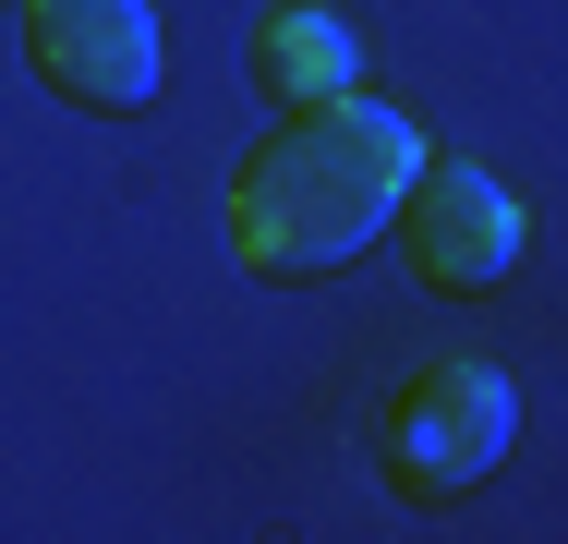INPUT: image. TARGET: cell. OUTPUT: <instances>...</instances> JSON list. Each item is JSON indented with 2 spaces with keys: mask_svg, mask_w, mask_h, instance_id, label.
Listing matches in <instances>:
<instances>
[{
  "mask_svg": "<svg viewBox=\"0 0 568 544\" xmlns=\"http://www.w3.org/2000/svg\"><path fill=\"white\" fill-rule=\"evenodd\" d=\"M412 266L436 291H496L520 266V194L496 170H471V158L412 170Z\"/></svg>",
  "mask_w": 568,
  "mask_h": 544,
  "instance_id": "obj_4",
  "label": "cell"
},
{
  "mask_svg": "<svg viewBox=\"0 0 568 544\" xmlns=\"http://www.w3.org/2000/svg\"><path fill=\"white\" fill-rule=\"evenodd\" d=\"M24 49L61 98L133 109L158 98V12L145 0H24Z\"/></svg>",
  "mask_w": 568,
  "mask_h": 544,
  "instance_id": "obj_3",
  "label": "cell"
},
{
  "mask_svg": "<svg viewBox=\"0 0 568 544\" xmlns=\"http://www.w3.org/2000/svg\"><path fill=\"white\" fill-rule=\"evenodd\" d=\"M508 435H520L508 375H484V363H436V375H412V387H399L387 472H399L412 496H459V484H484V472L508 460Z\"/></svg>",
  "mask_w": 568,
  "mask_h": 544,
  "instance_id": "obj_2",
  "label": "cell"
},
{
  "mask_svg": "<svg viewBox=\"0 0 568 544\" xmlns=\"http://www.w3.org/2000/svg\"><path fill=\"white\" fill-rule=\"evenodd\" d=\"M0 12H24V0H0Z\"/></svg>",
  "mask_w": 568,
  "mask_h": 544,
  "instance_id": "obj_6",
  "label": "cell"
},
{
  "mask_svg": "<svg viewBox=\"0 0 568 544\" xmlns=\"http://www.w3.org/2000/svg\"><path fill=\"white\" fill-rule=\"evenodd\" d=\"M424 170V133L399 109H363V98H315L242 182H230V242L242 266H351L399 194Z\"/></svg>",
  "mask_w": 568,
  "mask_h": 544,
  "instance_id": "obj_1",
  "label": "cell"
},
{
  "mask_svg": "<svg viewBox=\"0 0 568 544\" xmlns=\"http://www.w3.org/2000/svg\"><path fill=\"white\" fill-rule=\"evenodd\" d=\"M254 61H266V85L291 109L315 98H351V73H363V49H351L339 12H315V0H291V12H266V37H254Z\"/></svg>",
  "mask_w": 568,
  "mask_h": 544,
  "instance_id": "obj_5",
  "label": "cell"
}]
</instances>
